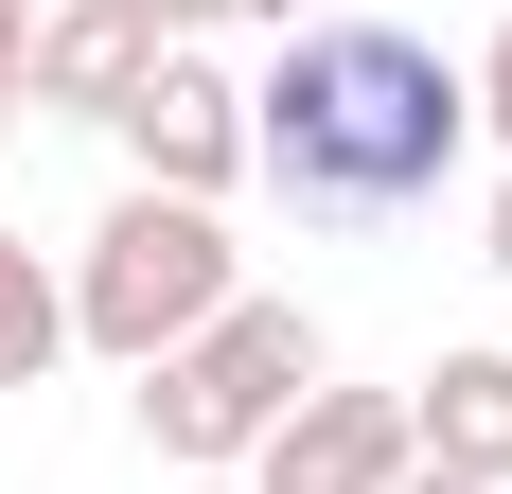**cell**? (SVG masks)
<instances>
[{"label": "cell", "instance_id": "cell-1", "mask_svg": "<svg viewBox=\"0 0 512 494\" xmlns=\"http://www.w3.org/2000/svg\"><path fill=\"white\" fill-rule=\"evenodd\" d=\"M460 142H477V106H460V71H442L407 18H301V36L248 71V177L283 212H336V230L424 212L460 177Z\"/></svg>", "mask_w": 512, "mask_h": 494}, {"label": "cell", "instance_id": "cell-2", "mask_svg": "<svg viewBox=\"0 0 512 494\" xmlns=\"http://www.w3.org/2000/svg\"><path fill=\"white\" fill-rule=\"evenodd\" d=\"M318 371H336V353H318V300L230 283V300H212L177 353H142V389H124V406H142V442L177 459V477H230V459H248L265 424L318 389Z\"/></svg>", "mask_w": 512, "mask_h": 494}, {"label": "cell", "instance_id": "cell-3", "mask_svg": "<svg viewBox=\"0 0 512 494\" xmlns=\"http://www.w3.org/2000/svg\"><path fill=\"white\" fill-rule=\"evenodd\" d=\"M53 283H71V353L142 371V353H177L212 300L248 283V247H230V212H212V195H142V177H124V195H106V230L71 247Z\"/></svg>", "mask_w": 512, "mask_h": 494}, {"label": "cell", "instance_id": "cell-4", "mask_svg": "<svg viewBox=\"0 0 512 494\" xmlns=\"http://www.w3.org/2000/svg\"><path fill=\"white\" fill-rule=\"evenodd\" d=\"M106 142L142 159V195H248V71L195 53V36H159L142 89L106 106Z\"/></svg>", "mask_w": 512, "mask_h": 494}, {"label": "cell", "instance_id": "cell-5", "mask_svg": "<svg viewBox=\"0 0 512 494\" xmlns=\"http://www.w3.org/2000/svg\"><path fill=\"white\" fill-rule=\"evenodd\" d=\"M407 459H424V442H407V389H336V371H318L230 477H248V494H389Z\"/></svg>", "mask_w": 512, "mask_h": 494}, {"label": "cell", "instance_id": "cell-6", "mask_svg": "<svg viewBox=\"0 0 512 494\" xmlns=\"http://www.w3.org/2000/svg\"><path fill=\"white\" fill-rule=\"evenodd\" d=\"M142 18L124 0H36V36H18V106H71V124H106V106L142 89Z\"/></svg>", "mask_w": 512, "mask_h": 494}, {"label": "cell", "instance_id": "cell-7", "mask_svg": "<svg viewBox=\"0 0 512 494\" xmlns=\"http://www.w3.org/2000/svg\"><path fill=\"white\" fill-rule=\"evenodd\" d=\"M407 442L442 459V477L512 494V353H495V336H460V353H442V371L407 389Z\"/></svg>", "mask_w": 512, "mask_h": 494}, {"label": "cell", "instance_id": "cell-8", "mask_svg": "<svg viewBox=\"0 0 512 494\" xmlns=\"http://www.w3.org/2000/svg\"><path fill=\"white\" fill-rule=\"evenodd\" d=\"M53 353H71V283H53V247L0 230V389H53Z\"/></svg>", "mask_w": 512, "mask_h": 494}, {"label": "cell", "instance_id": "cell-9", "mask_svg": "<svg viewBox=\"0 0 512 494\" xmlns=\"http://www.w3.org/2000/svg\"><path fill=\"white\" fill-rule=\"evenodd\" d=\"M460 106H477V142L512 159V18H495V36H477V71H460Z\"/></svg>", "mask_w": 512, "mask_h": 494}, {"label": "cell", "instance_id": "cell-10", "mask_svg": "<svg viewBox=\"0 0 512 494\" xmlns=\"http://www.w3.org/2000/svg\"><path fill=\"white\" fill-rule=\"evenodd\" d=\"M212 18H248V36H301V18H318V0H212Z\"/></svg>", "mask_w": 512, "mask_h": 494}, {"label": "cell", "instance_id": "cell-11", "mask_svg": "<svg viewBox=\"0 0 512 494\" xmlns=\"http://www.w3.org/2000/svg\"><path fill=\"white\" fill-rule=\"evenodd\" d=\"M124 18H142V36H212V0H124Z\"/></svg>", "mask_w": 512, "mask_h": 494}, {"label": "cell", "instance_id": "cell-12", "mask_svg": "<svg viewBox=\"0 0 512 494\" xmlns=\"http://www.w3.org/2000/svg\"><path fill=\"white\" fill-rule=\"evenodd\" d=\"M18 36H36V0H0V106H18Z\"/></svg>", "mask_w": 512, "mask_h": 494}, {"label": "cell", "instance_id": "cell-13", "mask_svg": "<svg viewBox=\"0 0 512 494\" xmlns=\"http://www.w3.org/2000/svg\"><path fill=\"white\" fill-rule=\"evenodd\" d=\"M477 265H495V283H512V177H495V230H477Z\"/></svg>", "mask_w": 512, "mask_h": 494}, {"label": "cell", "instance_id": "cell-14", "mask_svg": "<svg viewBox=\"0 0 512 494\" xmlns=\"http://www.w3.org/2000/svg\"><path fill=\"white\" fill-rule=\"evenodd\" d=\"M389 494H477V477H442V459H407V477H389Z\"/></svg>", "mask_w": 512, "mask_h": 494}, {"label": "cell", "instance_id": "cell-15", "mask_svg": "<svg viewBox=\"0 0 512 494\" xmlns=\"http://www.w3.org/2000/svg\"><path fill=\"white\" fill-rule=\"evenodd\" d=\"M177 494H248V477H177Z\"/></svg>", "mask_w": 512, "mask_h": 494}]
</instances>
